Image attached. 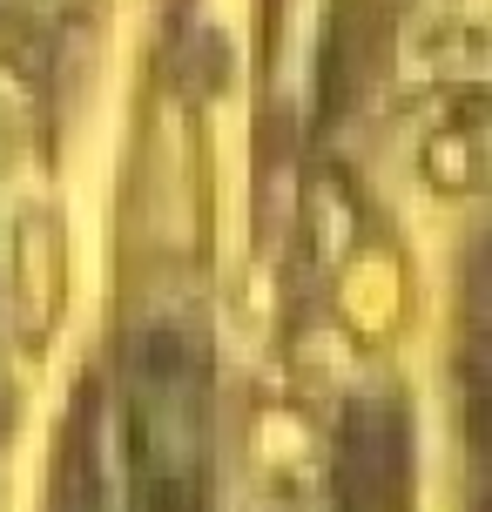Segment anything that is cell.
I'll return each mask as SVG.
<instances>
[{
	"label": "cell",
	"mask_w": 492,
	"mask_h": 512,
	"mask_svg": "<svg viewBox=\"0 0 492 512\" xmlns=\"http://www.w3.org/2000/svg\"><path fill=\"white\" fill-rule=\"evenodd\" d=\"M135 432L149 512H209V358L196 324L135 337Z\"/></svg>",
	"instance_id": "cell-1"
}]
</instances>
